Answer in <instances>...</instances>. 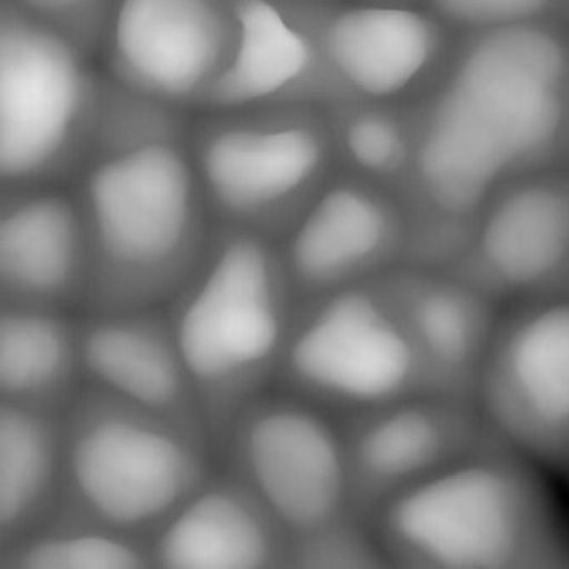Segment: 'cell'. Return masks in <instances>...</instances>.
I'll return each mask as SVG.
<instances>
[{
	"label": "cell",
	"mask_w": 569,
	"mask_h": 569,
	"mask_svg": "<svg viewBox=\"0 0 569 569\" xmlns=\"http://www.w3.org/2000/svg\"><path fill=\"white\" fill-rule=\"evenodd\" d=\"M410 249V218L400 196L342 170L281 240L298 301L407 263Z\"/></svg>",
	"instance_id": "5bb4252c"
},
{
	"label": "cell",
	"mask_w": 569,
	"mask_h": 569,
	"mask_svg": "<svg viewBox=\"0 0 569 569\" xmlns=\"http://www.w3.org/2000/svg\"><path fill=\"white\" fill-rule=\"evenodd\" d=\"M223 443L231 472L266 505L291 548L357 523L343 433L313 408L259 397Z\"/></svg>",
	"instance_id": "8fae6325"
},
{
	"label": "cell",
	"mask_w": 569,
	"mask_h": 569,
	"mask_svg": "<svg viewBox=\"0 0 569 569\" xmlns=\"http://www.w3.org/2000/svg\"><path fill=\"white\" fill-rule=\"evenodd\" d=\"M191 130L188 111L141 94L104 72L87 160L156 141H189Z\"/></svg>",
	"instance_id": "cb8c5ba5"
},
{
	"label": "cell",
	"mask_w": 569,
	"mask_h": 569,
	"mask_svg": "<svg viewBox=\"0 0 569 569\" xmlns=\"http://www.w3.org/2000/svg\"><path fill=\"white\" fill-rule=\"evenodd\" d=\"M76 199L89 243L91 310L169 301L208 243L213 218L189 141H156L87 160Z\"/></svg>",
	"instance_id": "3957f363"
},
{
	"label": "cell",
	"mask_w": 569,
	"mask_h": 569,
	"mask_svg": "<svg viewBox=\"0 0 569 569\" xmlns=\"http://www.w3.org/2000/svg\"><path fill=\"white\" fill-rule=\"evenodd\" d=\"M566 18H568V28H569V0H568V8H566Z\"/></svg>",
	"instance_id": "83f0119b"
},
{
	"label": "cell",
	"mask_w": 569,
	"mask_h": 569,
	"mask_svg": "<svg viewBox=\"0 0 569 569\" xmlns=\"http://www.w3.org/2000/svg\"><path fill=\"white\" fill-rule=\"evenodd\" d=\"M169 301L206 430L223 442L234 418L281 371L298 308L281 242L213 223L201 259Z\"/></svg>",
	"instance_id": "5b68a950"
},
{
	"label": "cell",
	"mask_w": 569,
	"mask_h": 569,
	"mask_svg": "<svg viewBox=\"0 0 569 569\" xmlns=\"http://www.w3.org/2000/svg\"><path fill=\"white\" fill-rule=\"evenodd\" d=\"M79 376V325L62 308L2 303V401L60 411Z\"/></svg>",
	"instance_id": "44dd1931"
},
{
	"label": "cell",
	"mask_w": 569,
	"mask_h": 569,
	"mask_svg": "<svg viewBox=\"0 0 569 569\" xmlns=\"http://www.w3.org/2000/svg\"><path fill=\"white\" fill-rule=\"evenodd\" d=\"M405 292L429 393L476 401L501 303L452 266H403Z\"/></svg>",
	"instance_id": "d6986e66"
},
{
	"label": "cell",
	"mask_w": 569,
	"mask_h": 569,
	"mask_svg": "<svg viewBox=\"0 0 569 569\" xmlns=\"http://www.w3.org/2000/svg\"><path fill=\"white\" fill-rule=\"evenodd\" d=\"M303 43V69L281 104H413L455 50V29L427 2L281 0Z\"/></svg>",
	"instance_id": "ba28073f"
},
{
	"label": "cell",
	"mask_w": 569,
	"mask_h": 569,
	"mask_svg": "<svg viewBox=\"0 0 569 569\" xmlns=\"http://www.w3.org/2000/svg\"><path fill=\"white\" fill-rule=\"evenodd\" d=\"M458 34L526 22L558 21L568 0H427Z\"/></svg>",
	"instance_id": "484cf974"
},
{
	"label": "cell",
	"mask_w": 569,
	"mask_h": 569,
	"mask_svg": "<svg viewBox=\"0 0 569 569\" xmlns=\"http://www.w3.org/2000/svg\"><path fill=\"white\" fill-rule=\"evenodd\" d=\"M566 160H568V163H569V147H568V153H566Z\"/></svg>",
	"instance_id": "f1b7e54d"
},
{
	"label": "cell",
	"mask_w": 569,
	"mask_h": 569,
	"mask_svg": "<svg viewBox=\"0 0 569 569\" xmlns=\"http://www.w3.org/2000/svg\"><path fill=\"white\" fill-rule=\"evenodd\" d=\"M9 569L153 568L150 541L54 513L48 522L4 546Z\"/></svg>",
	"instance_id": "603a6c76"
},
{
	"label": "cell",
	"mask_w": 569,
	"mask_h": 569,
	"mask_svg": "<svg viewBox=\"0 0 569 569\" xmlns=\"http://www.w3.org/2000/svg\"><path fill=\"white\" fill-rule=\"evenodd\" d=\"M47 26L0 6L2 188L51 186L86 166L104 70Z\"/></svg>",
	"instance_id": "30bf717a"
},
{
	"label": "cell",
	"mask_w": 569,
	"mask_h": 569,
	"mask_svg": "<svg viewBox=\"0 0 569 569\" xmlns=\"http://www.w3.org/2000/svg\"><path fill=\"white\" fill-rule=\"evenodd\" d=\"M476 405L495 436L530 461L569 466V288L501 315Z\"/></svg>",
	"instance_id": "7c38bea8"
},
{
	"label": "cell",
	"mask_w": 569,
	"mask_h": 569,
	"mask_svg": "<svg viewBox=\"0 0 569 569\" xmlns=\"http://www.w3.org/2000/svg\"><path fill=\"white\" fill-rule=\"evenodd\" d=\"M495 437L476 401L420 393L357 411L343 432L353 507L375 513L418 479Z\"/></svg>",
	"instance_id": "9a60e30c"
},
{
	"label": "cell",
	"mask_w": 569,
	"mask_h": 569,
	"mask_svg": "<svg viewBox=\"0 0 569 569\" xmlns=\"http://www.w3.org/2000/svg\"><path fill=\"white\" fill-rule=\"evenodd\" d=\"M89 243L76 196L51 186L4 188L0 204L2 303L63 308L86 299Z\"/></svg>",
	"instance_id": "e0dca14e"
},
{
	"label": "cell",
	"mask_w": 569,
	"mask_h": 569,
	"mask_svg": "<svg viewBox=\"0 0 569 569\" xmlns=\"http://www.w3.org/2000/svg\"><path fill=\"white\" fill-rule=\"evenodd\" d=\"M62 34L92 57L101 53L118 0H2Z\"/></svg>",
	"instance_id": "d4e9b609"
},
{
	"label": "cell",
	"mask_w": 569,
	"mask_h": 569,
	"mask_svg": "<svg viewBox=\"0 0 569 569\" xmlns=\"http://www.w3.org/2000/svg\"><path fill=\"white\" fill-rule=\"evenodd\" d=\"M413 157L400 189L413 243L458 252L476 214L569 147V28L526 22L461 34L413 102Z\"/></svg>",
	"instance_id": "6da1fadb"
},
{
	"label": "cell",
	"mask_w": 569,
	"mask_h": 569,
	"mask_svg": "<svg viewBox=\"0 0 569 569\" xmlns=\"http://www.w3.org/2000/svg\"><path fill=\"white\" fill-rule=\"evenodd\" d=\"M58 513L150 541L209 476L202 430L87 388L63 417Z\"/></svg>",
	"instance_id": "8992f818"
},
{
	"label": "cell",
	"mask_w": 569,
	"mask_h": 569,
	"mask_svg": "<svg viewBox=\"0 0 569 569\" xmlns=\"http://www.w3.org/2000/svg\"><path fill=\"white\" fill-rule=\"evenodd\" d=\"M58 410L0 401V541L8 546L50 519L63 481Z\"/></svg>",
	"instance_id": "ffe728a7"
},
{
	"label": "cell",
	"mask_w": 569,
	"mask_h": 569,
	"mask_svg": "<svg viewBox=\"0 0 569 569\" xmlns=\"http://www.w3.org/2000/svg\"><path fill=\"white\" fill-rule=\"evenodd\" d=\"M497 301L569 288V169L527 173L476 214L455 262Z\"/></svg>",
	"instance_id": "4fadbf2b"
},
{
	"label": "cell",
	"mask_w": 569,
	"mask_h": 569,
	"mask_svg": "<svg viewBox=\"0 0 569 569\" xmlns=\"http://www.w3.org/2000/svg\"><path fill=\"white\" fill-rule=\"evenodd\" d=\"M536 462L497 436L376 510L385 559L415 569L548 568L566 559Z\"/></svg>",
	"instance_id": "277c9868"
},
{
	"label": "cell",
	"mask_w": 569,
	"mask_h": 569,
	"mask_svg": "<svg viewBox=\"0 0 569 569\" xmlns=\"http://www.w3.org/2000/svg\"><path fill=\"white\" fill-rule=\"evenodd\" d=\"M102 69L182 111L279 104L303 67L281 0H118Z\"/></svg>",
	"instance_id": "7a4b0ae2"
},
{
	"label": "cell",
	"mask_w": 569,
	"mask_h": 569,
	"mask_svg": "<svg viewBox=\"0 0 569 569\" xmlns=\"http://www.w3.org/2000/svg\"><path fill=\"white\" fill-rule=\"evenodd\" d=\"M323 112L339 170L400 196L413 157V104L349 102Z\"/></svg>",
	"instance_id": "7402d4cb"
},
{
	"label": "cell",
	"mask_w": 569,
	"mask_h": 569,
	"mask_svg": "<svg viewBox=\"0 0 569 569\" xmlns=\"http://www.w3.org/2000/svg\"><path fill=\"white\" fill-rule=\"evenodd\" d=\"M381 2H427V0H381Z\"/></svg>",
	"instance_id": "4316f807"
},
{
	"label": "cell",
	"mask_w": 569,
	"mask_h": 569,
	"mask_svg": "<svg viewBox=\"0 0 569 569\" xmlns=\"http://www.w3.org/2000/svg\"><path fill=\"white\" fill-rule=\"evenodd\" d=\"M403 266L298 301L279 375L299 393L356 411L429 393Z\"/></svg>",
	"instance_id": "9c48e42d"
},
{
	"label": "cell",
	"mask_w": 569,
	"mask_h": 569,
	"mask_svg": "<svg viewBox=\"0 0 569 569\" xmlns=\"http://www.w3.org/2000/svg\"><path fill=\"white\" fill-rule=\"evenodd\" d=\"M79 362L89 388L208 433L169 315L156 307L92 310L79 323Z\"/></svg>",
	"instance_id": "2e32d148"
},
{
	"label": "cell",
	"mask_w": 569,
	"mask_h": 569,
	"mask_svg": "<svg viewBox=\"0 0 569 569\" xmlns=\"http://www.w3.org/2000/svg\"><path fill=\"white\" fill-rule=\"evenodd\" d=\"M189 148L213 223L278 242L339 170L327 116L308 106L204 112Z\"/></svg>",
	"instance_id": "52a82bcc"
},
{
	"label": "cell",
	"mask_w": 569,
	"mask_h": 569,
	"mask_svg": "<svg viewBox=\"0 0 569 569\" xmlns=\"http://www.w3.org/2000/svg\"><path fill=\"white\" fill-rule=\"evenodd\" d=\"M153 568H289L291 545L266 505L233 472L211 476L150 539Z\"/></svg>",
	"instance_id": "ac0fdd59"
}]
</instances>
